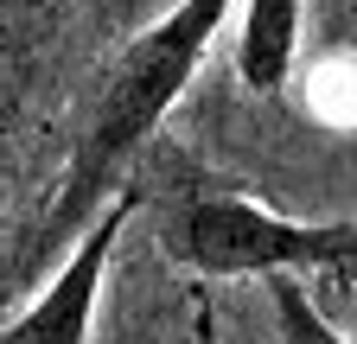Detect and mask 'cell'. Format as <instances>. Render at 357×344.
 Listing matches in <instances>:
<instances>
[{
    "label": "cell",
    "mask_w": 357,
    "mask_h": 344,
    "mask_svg": "<svg viewBox=\"0 0 357 344\" xmlns=\"http://www.w3.org/2000/svg\"><path fill=\"white\" fill-rule=\"evenodd\" d=\"M312 274H268L261 287H268V319H275V344H351L326 313H319V299H312V287H306Z\"/></svg>",
    "instance_id": "obj_5"
},
{
    "label": "cell",
    "mask_w": 357,
    "mask_h": 344,
    "mask_svg": "<svg viewBox=\"0 0 357 344\" xmlns=\"http://www.w3.org/2000/svg\"><path fill=\"white\" fill-rule=\"evenodd\" d=\"M300 32H306V0H243L236 7V83L249 96H275L300 64Z\"/></svg>",
    "instance_id": "obj_4"
},
{
    "label": "cell",
    "mask_w": 357,
    "mask_h": 344,
    "mask_svg": "<svg viewBox=\"0 0 357 344\" xmlns=\"http://www.w3.org/2000/svg\"><path fill=\"white\" fill-rule=\"evenodd\" d=\"M357 217H287L243 191H192L166 217V262L204 281H268V274H319L332 281Z\"/></svg>",
    "instance_id": "obj_2"
},
{
    "label": "cell",
    "mask_w": 357,
    "mask_h": 344,
    "mask_svg": "<svg viewBox=\"0 0 357 344\" xmlns=\"http://www.w3.org/2000/svg\"><path fill=\"white\" fill-rule=\"evenodd\" d=\"M236 7L243 0H178V7H166L153 26H141L109 58V70L96 83V102H89V121L77 134V153L64 166L52 204H45L38 249H52L58 236H77L115 198L121 166L141 153L153 141V127L178 109V96L192 90V77L204 70L223 19Z\"/></svg>",
    "instance_id": "obj_1"
},
{
    "label": "cell",
    "mask_w": 357,
    "mask_h": 344,
    "mask_svg": "<svg viewBox=\"0 0 357 344\" xmlns=\"http://www.w3.org/2000/svg\"><path fill=\"white\" fill-rule=\"evenodd\" d=\"M332 287L357 293V230H351V242H344V255H338V268H332Z\"/></svg>",
    "instance_id": "obj_6"
},
{
    "label": "cell",
    "mask_w": 357,
    "mask_h": 344,
    "mask_svg": "<svg viewBox=\"0 0 357 344\" xmlns=\"http://www.w3.org/2000/svg\"><path fill=\"white\" fill-rule=\"evenodd\" d=\"M134 210H141V191H115L96 217L70 236L58 274L38 287V299H26V313L7 319L0 344H89V331H96V299H102V281H109V262H115V242L134 224Z\"/></svg>",
    "instance_id": "obj_3"
}]
</instances>
